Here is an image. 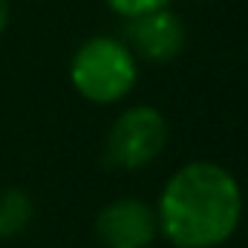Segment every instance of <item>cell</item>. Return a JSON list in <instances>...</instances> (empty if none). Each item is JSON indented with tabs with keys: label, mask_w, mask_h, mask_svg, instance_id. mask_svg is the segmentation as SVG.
<instances>
[{
	"label": "cell",
	"mask_w": 248,
	"mask_h": 248,
	"mask_svg": "<svg viewBox=\"0 0 248 248\" xmlns=\"http://www.w3.org/2000/svg\"><path fill=\"white\" fill-rule=\"evenodd\" d=\"M168 144V122L150 104L127 107L107 130L104 159L119 170H141L162 156Z\"/></svg>",
	"instance_id": "3"
},
{
	"label": "cell",
	"mask_w": 248,
	"mask_h": 248,
	"mask_svg": "<svg viewBox=\"0 0 248 248\" xmlns=\"http://www.w3.org/2000/svg\"><path fill=\"white\" fill-rule=\"evenodd\" d=\"M139 78V61L127 49L122 38L95 35L87 38L72 61H69V81L81 98L93 104H119L127 98Z\"/></svg>",
	"instance_id": "2"
},
{
	"label": "cell",
	"mask_w": 248,
	"mask_h": 248,
	"mask_svg": "<svg viewBox=\"0 0 248 248\" xmlns=\"http://www.w3.org/2000/svg\"><path fill=\"white\" fill-rule=\"evenodd\" d=\"M35 217V202L20 187L0 190V237H17Z\"/></svg>",
	"instance_id": "6"
},
{
	"label": "cell",
	"mask_w": 248,
	"mask_h": 248,
	"mask_svg": "<svg viewBox=\"0 0 248 248\" xmlns=\"http://www.w3.org/2000/svg\"><path fill=\"white\" fill-rule=\"evenodd\" d=\"M185 41V23L168 6L124 20V44L136 61L141 58L147 63H170L182 55Z\"/></svg>",
	"instance_id": "4"
},
{
	"label": "cell",
	"mask_w": 248,
	"mask_h": 248,
	"mask_svg": "<svg viewBox=\"0 0 248 248\" xmlns=\"http://www.w3.org/2000/svg\"><path fill=\"white\" fill-rule=\"evenodd\" d=\"M116 15L127 17H136V15H147V12H156V9H165L170 6V0H104Z\"/></svg>",
	"instance_id": "7"
},
{
	"label": "cell",
	"mask_w": 248,
	"mask_h": 248,
	"mask_svg": "<svg viewBox=\"0 0 248 248\" xmlns=\"http://www.w3.org/2000/svg\"><path fill=\"white\" fill-rule=\"evenodd\" d=\"M243 219L237 176L208 159L182 165L159 193V234L173 248H217L228 243Z\"/></svg>",
	"instance_id": "1"
},
{
	"label": "cell",
	"mask_w": 248,
	"mask_h": 248,
	"mask_svg": "<svg viewBox=\"0 0 248 248\" xmlns=\"http://www.w3.org/2000/svg\"><path fill=\"white\" fill-rule=\"evenodd\" d=\"M95 234L104 248H147L159 237L156 208L139 196H119L98 211Z\"/></svg>",
	"instance_id": "5"
},
{
	"label": "cell",
	"mask_w": 248,
	"mask_h": 248,
	"mask_svg": "<svg viewBox=\"0 0 248 248\" xmlns=\"http://www.w3.org/2000/svg\"><path fill=\"white\" fill-rule=\"evenodd\" d=\"M9 17H12V6H9V0H0V35L6 32Z\"/></svg>",
	"instance_id": "8"
}]
</instances>
